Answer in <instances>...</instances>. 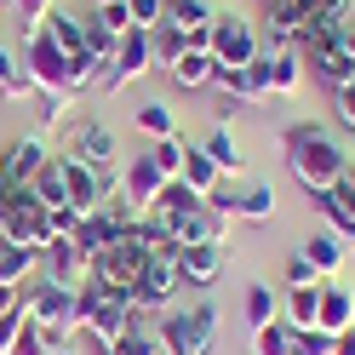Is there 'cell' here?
Masks as SVG:
<instances>
[{
	"instance_id": "6da1fadb",
	"label": "cell",
	"mask_w": 355,
	"mask_h": 355,
	"mask_svg": "<svg viewBox=\"0 0 355 355\" xmlns=\"http://www.w3.org/2000/svg\"><path fill=\"white\" fill-rule=\"evenodd\" d=\"M281 144H286V166H293V178L315 195V189H332L344 178V166H349V155L327 138V132L315 126V121H293L281 132Z\"/></svg>"
},
{
	"instance_id": "7a4b0ae2",
	"label": "cell",
	"mask_w": 355,
	"mask_h": 355,
	"mask_svg": "<svg viewBox=\"0 0 355 355\" xmlns=\"http://www.w3.org/2000/svg\"><path fill=\"white\" fill-rule=\"evenodd\" d=\"M24 69H29V86H35V92H86L92 75H98L86 58H69V52H63L46 29H35V35L24 40Z\"/></svg>"
},
{
	"instance_id": "3957f363",
	"label": "cell",
	"mask_w": 355,
	"mask_h": 355,
	"mask_svg": "<svg viewBox=\"0 0 355 355\" xmlns=\"http://www.w3.org/2000/svg\"><path fill=\"white\" fill-rule=\"evenodd\" d=\"M155 338H161V355H212L218 344V304L212 298H195L184 309H161L155 321Z\"/></svg>"
},
{
	"instance_id": "277c9868",
	"label": "cell",
	"mask_w": 355,
	"mask_h": 355,
	"mask_svg": "<svg viewBox=\"0 0 355 355\" xmlns=\"http://www.w3.org/2000/svg\"><path fill=\"white\" fill-rule=\"evenodd\" d=\"M0 241H12V247H24V252H40L52 241V212L35 201V189H12L6 218H0Z\"/></svg>"
},
{
	"instance_id": "5b68a950",
	"label": "cell",
	"mask_w": 355,
	"mask_h": 355,
	"mask_svg": "<svg viewBox=\"0 0 355 355\" xmlns=\"http://www.w3.org/2000/svg\"><path fill=\"white\" fill-rule=\"evenodd\" d=\"M63 184H69V207L86 218V212H98L121 195V172L115 166H86L75 155H63Z\"/></svg>"
},
{
	"instance_id": "8992f818",
	"label": "cell",
	"mask_w": 355,
	"mask_h": 355,
	"mask_svg": "<svg viewBox=\"0 0 355 355\" xmlns=\"http://www.w3.org/2000/svg\"><path fill=\"white\" fill-rule=\"evenodd\" d=\"M207 52L218 69H247V63L263 52V40L252 35V24L241 12H218L212 17V40H207Z\"/></svg>"
},
{
	"instance_id": "52a82bcc",
	"label": "cell",
	"mask_w": 355,
	"mask_h": 355,
	"mask_svg": "<svg viewBox=\"0 0 355 355\" xmlns=\"http://www.w3.org/2000/svg\"><path fill=\"white\" fill-rule=\"evenodd\" d=\"M24 309H29V321L46 332V344H63L75 332V293H63L52 281H35L24 293Z\"/></svg>"
},
{
	"instance_id": "ba28073f",
	"label": "cell",
	"mask_w": 355,
	"mask_h": 355,
	"mask_svg": "<svg viewBox=\"0 0 355 355\" xmlns=\"http://www.w3.org/2000/svg\"><path fill=\"white\" fill-rule=\"evenodd\" d=\"M40 281H52V286H63V293H75L80 298V286L92 281V258H86L69 235H52L46 247H40V270H35Z\"/></svg>"
},
{
	"instance_id": "9c48e42d",
	"label": "cell",
	"mask_w": 355,
	"mask_h": 355,
	"mask_svg": "<svg viewBox=\"0 0 355 355\" xmlns=\"http://www.w3.org/2000/svg\"><path fill=\"white\" fill-rule=\"evenodd\" d=\"M149 63H155V35L132 24V29L121 35L115 58H109V69H103V80H98V92H103V98H115V92H121L126 80H138V75L149 69Z\"/></svg>"
},
{
	"instance_id": "30bf717a",
	"label": "cell",
	"mask_w": 355,
	"mask_h": 355,
	"mask_svg": "<svg viewBox=\"0 0 355 355\" xmlns=\"http://www.w3.org/2000/svg\"><path fill=\"white\" fill-rule=\"evenodd\" d=\"M166 184H172V178H166L161 166H155L149 155H138V161H126V166H121V212H132V218H149Z\"/></svg>"
},
{
	"instance_id": "8fae6325",
	"label": "cell",
	"mask_w": 355,
	"mask_h": 355,
	"mask_svg": "<svg viewBox=\"0 0 355 355\" xmlns=\"http://www.w3.org/2000/svg\"><path fill=\"white\" fill-rule=\"evenodd\" d=\"M46 161H52V155H46V138H40V132H29V138H17V144L0 149V178H6L12 189H29L35 172L46 166Z\"/></svg>"
},
{
	"instance_id": "7c38bea8",
	"label": "cell",
	"mask_w": 355,
	"mask_h": 355,
	"mask_svg": "<svg viewBox=\"0 0 355 355\" xmlns=\"http://www.w3.org/2000/svg\"><path fill=\"white\" fill-rule=\"evenodd\" d=\"M161 224H166V218H161ZM172 247H224V218H218L207 201L201 207H189L184 218H172Z\"/></svg>"
},
{
	"instance_id": "4fadbf2b",
	"label": "cell",
	"mask_w": 355,
	"mask_h": 355,
	"mask_svg": "<svg viewBox=\"0 0 355 355\" xmlns=\"http://www.w3.org/2000/svg\"><path fill=\"white\" fill-rule=\"evenodd\" d=\"M69 155L86 161V166H115L121 144H115V132L103 121H80V126H69Z\"/></svg>"
},
{
	"instance_id": "5bb4252c",
	"label": "cell",
	"mask_w": 355,
	"mask_h": 355,
	"mask_svg": "<svg viewBox=\"0 0 355 355\" xmlns=\"http://www.w3.org/2000/svg\"><path fill=\"white\" fill-rule=\"evenodd\" d=\"M178 275H184V286H218L224 247H178Z\"/></svg>"
},
{
	"instance_id": "9a60e30c",
	"label": "cell",
	"mask_w": 355,
	"mask_h": 355,
	"mask_svg": "<svg viewBox=\"0 0 355 355\" xmlns=\"http://www.w3.org/2000/svg\"><path fill=\"white\" fill-rule=\"evenodd\" d=\"M298 252H304L309 263H315V275H321V281H332V275L344 270V252H349V241H344V235H332V230H315V235H309Z\"/></svg>"
},
{
	"instance_id": "2e32d148",
	"label": "cell",
	"mask_w": 355,
	"mask_h": 355,
	"mask_svg": "<svg viewBox=\"0 0 355 355\" xmlns=\"http://www.w3.org/2000/svg\"><path fill=\"white\" fill-rule=\"evenodd\" d=\"M321 332H332L338 338L344 327H355V293L349 286H338V281H321V321H315Z\"/></svg>"
},
{
	"instance_id": "e0dca14e",
	"label": "cell",
	"mask_w": 355,
	"mask_h": 355,
	"mask_svg": "<svg viewBox=\"0 0 355 355\" xmlns=\"http://www.w3.org/2000/svg\"><path fill=\"white\" fill-rule=\"evenodd\" d=\"M40 29H46V35H52V40H58V46L69 52V58H86V63H92V40H86V17H75V12H52V17H46ZM92 69H98V63H92Z\"/></svg>"
},
{
	"instance_id": "ac0fdd59",
	"label": "cell",
	"mask_w": 355,
	"mask_h": 355,
	"mask_svg": "<svg viewBox=\"0 0 355 355\" xmlns=\"http://www.w3.org/2000/svg\"><path fill=\"white\" fill-rule=\"evenodd\" d=\"M201 149L212 155V166H218V172H224V178H247V149H241V144H235V132H230V126H212Z\"/></svg>"
},
{
	"instance_id": "d6986e66",
	"label": "cell",
	"mask_w": 355,
	"mask_h": 355,
	"mask_svg": "<svg viewBox=\"0 0 355 355\" xmlns=\"http://www.w3.org/2000/svg\"><path fill=\"white\" fill-rule=\"evenodd\" d=\"M270 58V98H293L304 86V52L286 46V52H263Z\"/></svg>"
},
{
	"instance_id": "ffe728a7",
	"label": "cell",
	"mask_w": 355,
	"mask_h": 355,
	"mask_svg": "<svg viewBox=\"0 0 355 355\" xmlns=\"http://www.w3.org/2000/svg\"><path fill=\"white\" fill-rule=\"evenodd\" d=\"M178 184H189V189L207 201V195H212L218 184H224V172L212 166V155H207L201 144H189V149H184V172H178Z\"/></svg>"
},
{
	"instance_id": "44dd1931",
	"label": "cell",
	"mask_w": 355,
	"mask_h": 355,
	"mask_svg": "<svg viewBox=\"0 0 355 355\" xmlns=\"http://www.w3.org/2000/svg\"><path fill=\"white\" fill-rule=\"evenodd\" d=\"M315 212H321V230L355 241V207L338 195V184H332V189H315Z\"/></svg>"
},
{
	"instance_id": "7402d4cb",
	"label": "cell",
	"mask_w": 355,
	"mask_h": 355,
	"mask_svg": "<svg viewBox=\"0 0 355 355\" xmlns=\"http://www.w3.org/2000/svg\"><path fill=\"white\" fill-rule=\"evenodd\" d=\"M166 75H172V86H184V92H201V86H212L218 63H212V52H184Z\"/></svg>"
},
{
	"instance_id": "603a6c76",
	"label": "cell",
	"mask_w": 355,
	"mask_h": 355,
	"mask_svg": "<svg viewBox=\"0 0 355 355\" xmlns=\"http://www.w3.org/2000/svg\"><path fill=\"white\" fill-rule=\"evenodd\" d=\"M241 315H247L252 332H258V327H270V321H281V298H275V286L252 281L247 293H241Z\"/></svg>"
},
{
	"instance_id": "cb8c5ba5",
	"label": "cell",
	"mask_w": 355,
	"mask_h": 355,
	"mask_svg": "<svg viewBox=\"0 0 355 355\" xmlns=\"http://www.w3.org/2000/svg\"><path fill=\"white\" fill-rule=\"evenodd\" d=\"M293 332H315L321 321V286H298V293H286V315H281Z\"/></svg>"
},
{
	"instance_id": "d4e9b609",
	"label": "cell",
	"mask_w": 355,
	"mask_h": 355,
	"mask_svg": "<svg viewBox=\"0 0 355 355\" xmlns=\"http://www.w3.org/2000/svg\"><path fill=\"white\" fill-rule=\"evenodd\" d=\"M35 201L40 207H46V212H58V207H69V184H63V161H46V166H40L35 172Z\"/></svg>"
},
{
	"instance_id": "484cf974",
	"label": "cell",
	"mask_w": 355,
	"mask_h": 355,
	"mask_svg": "<svg viewBox=\"0 0 355 355\" xmlns=\"http://www.w3.org/2000/svg\"><path fill=\"white\" fill-rule=\"evenodd\" d=\"M0 92H6V103L17 98H35V86H29V69H24V52H12V46H0Z\"/></svg>"
},
{
	"instance_id": "4316f807",
	"label": "cell",
	"mask_w": 355,
	"mask_h": 355,
	"mask_svg": "<svg viewBox=\"0 0 355 355\" xmlns=\"http://www.w3.org/2000/svg\"><path fill=\"white\" fill-rule=\"evenodd\" d=\"M103 355H161V338H155V321H132L115 344H109Z\"/></svg>"
},
{
	"instance_id": "83f0119b",
	"label": "cell",
	"mask_w": 355,
	"mask_h": 355,
	"mask_svg": "<svg viewBox=\"0 0 355 355\" xmlns=\"http://www.w3.org/2000/svg\"><path fill=\"white\" fill-rule=\"evenodd\" d=\"M212 17H218V12L207 6V0H166V24L184 29V35H189V29H212Z\"/></svg>"
},
{
	"instance_id": "f1b7e54d",
	"label": "cell",
	"mask_w": 355,
	"mask_h": 355,
	"mask_svg": "<svg viewBox=\"0 0 355 355\" xmlns=\"http://www.w3.org/2000/svg\"><path fill=\"white\" fill-rule=\"evenodd\" d=\"M35 270H40V252H24V247H12V241H0V281L24 286Z\"/></svg>"
},
{
	"instance_id": "f546056e",
	"label": "cell",
	"mask_w": 355,
	"mask_h": 355,
	"mask_svg": "<svg viewBox=\"0 0 355 355\" xmlns=\"http://www.w3.org/2000/svg\"><path fill=\"white\" fill-rule=\"evenodd\" d=\"M189 207H201V195H195L189 184H178V178H172V184L161 189V201H155V212H149V218H166V224H172V218H184Z\"/></svg>"
},
{
	"instance_id": "4dcf8cb0",
	"label": "cell",
	"mask_w": 355,
	"mask_h": 355,
	"mask_svg": "<svg viewBox=\"0 0 355 355\" xmlns=\"http://www.w3.org/2000/svg\"><path fill=\"white\" fill-rule=\"evenodd\" d=\"M309 63H315V75H327L332 86H338V80H349V69H355V63L344 58V46H338V40H327V46H315V52H309Z\"/></svg>"
},
{
	"instance_id": "1f68e13d",
	"label": "cell",
	"mask_w": 355,
	"mask_h": 355,
	"mask_svg": "<svg viewBox=\"0 0 355 355\" xmlns=\"http://www.w3.org/2000/svg\"><path fill=\"white\" fill-rule=\"evenodd\" d=\"M138 132L161 144V138H172V132H178V121H172L166 103H138Z\"/></svg>"
},
{
	"instance_id": "d6a6232c",
	"label": "cell",
	"mask_w": 355,
	"mask_h": 355,
	"mask_svg": "<svg viewBox=\"0 0 355 355\" xmlns=\"http://www.w3.org/2000/svg\"><path fill=\"white\" fill-rule=\"evenodd\" d=\"M155 35V63H161V69H172L178 58L189 52V40H184V29H172V24H161V29H149Z\"/></svg>"
},
{
	"instance_id": "836d02e7",
	"label": "cell",
	"mask_w": 355,
	"mask_h": 355,
	"mask_svg": "<svg viewBox=\"0 0 355 355\" xmlns=\"http://www.w3.org/2000/svg\"><path fill=\"white\" fill-rule=\"evenodd\" d=\"M293 338H298V332L286 327V321H270V327L252 332V349H258V355H286V349H293Z\"/></svg>"
},
{
	"instance_id": "e575fe53",
	"label": "cell",
	"mask_w": 355,
	"mask_h": 355,
	"mask_svg": "<svg viewBox=\"0 0 355 355\" xmlns=\"http://www.w3.org/2000/svg\"><path fill=\"white\" fill-rule=\"evenodd\" d=\"M184 149H189V144H184V138H178V132H172V138H161V144L149 149V161L161 166L166 178H178V172H184Z\"/></svg>"
},
{
	"instance_id": "d590c367",
	"label": "cell",
	"mask_w": 355,
	"mask_h": 355,
	"mask_svg": "<svg viewBox=\"0 0 355 355\" xmlns=\"http://www.w3.org/2000/svg\"><path fill=\"white\" fill-rule=\"evenodd\" d=\"M35 103H40V126H63L75 109V92H35Z\"/></svg>"
},
{
	"instance_id": "8d00e7d4",
	"label": "cell",
	"mask_w": 355,
	"mask_h": 355,
	"mask_svg": "<svg viewBox=\"0 0 355 355\" xmlns=\"http://www.w3.org/2000/svg\"><path fill=\"white\" fill-rule=\"evenodd\" d=\"M281 286H286V293H298V286H321V275H315V263H309L304 252H293V258H286V270H281Z\"/></svg>"
},
{
	"instance_id": "74e56055",
	"label": "cell",
	"mask_w": 355,
	"mask_h": 355,
	"mask_svg": "<svg viewBox=\"0 0 355 355\" xmlns=\"http://www.w3.org/2000/svg\"><path fill=\"white\" fill-rule=\"evenodd\" d=\"M92 17L109 29V35H126L132 29V12H126V0H103V6H92Z\"/></svg>"
},
{
	"instance_id": "f35d334b",
	"label": "cell",
	"mask_w": 355,
	"mask_h": 355,
	"mask_svg": "<svg viewBox=\"0 0 355 355\" xmlns=\"http://www.w3.org/2000/svg\"><path fill=\"white\" fill-rule=\"evenodd\" d=\"M126 12H132L138 29H161L166 24V0H126Z\"/></svg>"
},
{
	"instance_id": "ab89813d",
	"label": "cell",
	"mask_w": 355,
	"mask_h": 355,
	"mask_svg": "<svg viewBox=\"0 0 355 355\" xmlns=\"http://www.w3.org/2000/svg\"><path fill=\"white\" fill-rule=\"evenodd\" d=\"M24 327H29V309L17 304V309H6V315H0V355H12V344L24 338Z\"/></svg>"
},
{
	"instance_id": "60d3db41",
	"label": "cell",
	"mask_w": 355,
	"mask_h": 355,
	"mask_svg": "<svg viewBox=\"0 0 355 355\" xmlns=\"http://www.w3.org/2000/svg\"><path fill=\"white\" fill-rule=\"evenodd\" d=\"M332 109H338V121L355 132V69H349V80H338V86H332Z\"/></svg>"
},
{
	"instance_id": "b9f144b4",
	"label": "cell",
	"mask_w": 355,
	"mask_h": 355,
	"mask_svg": "<svg viewBox=\"0 0 355 355\" xmlns=\"http://www.w3.org/2000/svg\"><path fill=\"white\" fill-rule=\"evenodd\" d=\"M52 12H58V0H17V17H24V29H29V35L46 24Z\"/></svg>"
},
{
	"instance_id": "7bdbcfd3",
	"label": "cell",
	"mask_w": 355,
	"mask_h": 355,
	"mask_svg": "<svg viewBox=\"0 0 355 355\" xmlns=\"http://www.w3.org/2000/svg\"><path fill=\"white\" fill-rule=\"evenodd\" d=\"M46 349H52V344H46V332H40L35 321L24 327V338H17V344H12V355H46Z\"/></svg>"
},
{
	"instance_id": "ee69618b",
	"label": "cell",
	"mask_w": 355,
	"mask_h": 355,
	"mask_svg": "<svg viewBox=\"0 0 355 355\" xmlns=\"http://www.w3.org/2000/svg\"><path fill=\"white\" fill-rule=\"evenodd\" d=\"M298 338H304L309 355H332V332H321V327H315V332H298Z\"/></svg>"
},
{
	"instance_id": "f6af8a7d",
	"label": "cell",
	"mask_w": 355,
	"mask_h": 355,
	"mask_svg": "<svg viewBox=\"0 0 355 355\" xmlns=\"http://www.w3.org/2000/svg\"><path fill=\"white\" fill-rule=\"evenodd\" d=\"M24 304V286H12V281H0V315H6V309H17Z\"/></svg>"
},
{
	"instance_id": "bcb514c9",
	"label": "cell",
	"mask_w": 355,
	"mask_h": 355,
	"mask_svg": "<svg viewBox=\"0 0 355 355\" xmlns=\"http://www.w3.org/2000/svg\"><path fill=\"white\" fill-rule=\"evenodd\" d=\"M332 355H355V327H344L338 338H332Z\"/></svg>"
},
{
	"instance_id": "7dc6e473",
	"label": "cell",
	"mask_w": 355,
	"mask_h": 355,
	"mask_svg": "<svg viewBox=\"0 0 355 355\" xmlns=\"http://www.w3.org/2000/svg\"><path fill=\"white\" fill-rule=\"evenodd\" d=\"M338 195L355 207V161H349V166H344V178H338Z\"/></svg>"
},
{
	"instance_id": "c3c4849f",
	"label": "cell",
	"mask_w": 355,
	"mask_h": 355,
	"mask_svg": "<svg viewBox=\"0 0 355 355\" xmlns=\"http://www.w3.org/2000/svg\"><path fill=\"white\" fill-rule=\"evenodd\" d=\"M338 46H344V58L355 63V17H349V24H344V35H338Z\"/></svg>"
},
{
	"instance_id": "681fc988",
	"label": "cell",
	"mask_w": 355,
	"mask_h": 355,
	"mask_svg": "<svg viewBox=\"0 0 355 355\" xmlns=\"http://www.w3.org/2000/svg\"><path fill=\"white\" fill-rule=\"evenodd\" d=\"M46 355H75V349H69V344H52V349H46Z\"/></svg>"
},
{
	"instance_id": "f907efd6",
	"label": "cell",
	"mask_w": 355,
	"mask_h": 355,
	"mask_svg": "<svg viewBox=\"0 0 355 355\" xmlns=\"http://www.w3.org/2000/svg\"><path fill=\"white\" fill-rule=\"evenodd\" d=\"M286 355H309V349H304V338H293V349H286Z\"/></svg>"
},
{
	"instance_id": "816d5d0a",
	"label": "cell",
	"mask_w": 355,
	"mask_h": 355,
	"mask_svg": "<svg viewBox=\"0 0 355 355\" xmlns=\"http://www.w3.org/2000/svg\"><path fill=\"white\" fill-rule=\"evenodd\" d=\"M92 6H103V0H92Z\"/></svg>"
},
{
	"instance_id": "f5cc1de1",
	"label": "cell",
	"mask_w": 355,
	"mask_h": 355,
	"mask_svg": "<svg viewBox=\"0 0 355 355\" xmlns=\"http://www.w3.org/2000/svg\"><path fill=\"white\" fill-rule=\"evenodd\" d=\"M0 103H6V92H0Z\"/></svg>"
},
{
	"instance_id": "db71d44e",
	"label": "cell",
	"mask_w": 355,
	"mask_h": 355,
	"mask_svg": "<svg viewBox=\"0 0 355 355\" xmlns=\"http://www.w3.org/2000/svg\"><path fill=\"white\" fill-rule=\"evenodd\" d=\"M12 6H17V0H12Z\"/></svg>"
}]
</instances>
